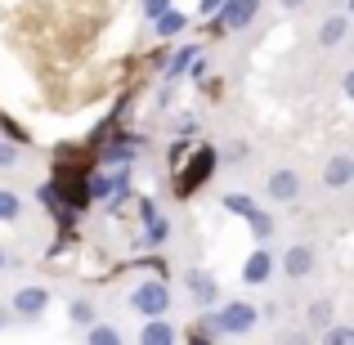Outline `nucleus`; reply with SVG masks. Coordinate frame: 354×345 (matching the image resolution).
Masks as SVG:
<instances>
[{
	"mask_svg": "<svg viewBox=\"0 0 354 345\" xmlns=\"http://www.w3.org/2000/svg\"><path fill=\"white\" fill-rule=\"evenodd\" d=\"M5 265H9V260H5V247H0V274H5Z\"/></svg>",
	"mask_w": 354,
	"mask_h": 345,
	"instance_id": "c85d7f7f",
	"label": "nucleus"
},
{
	"mask_svg": "<svg viewBox=\"0 0 354 345\" xmlns=\"http://www.w3.org/2000/svg\"><path fill=\"white\" fill-rule=\"evenodd\" d=\"M68 319H72V328H90V323H95V305H90V301H72Z\"/></svg>",
	"mask_w": 354,
	"mask_h": 345,
	"instance_id": "aec40b11",
	"label": "nucleus"
},
{
	"mask_svg": "<svg viewBox=\"0 0 354 345\" xmlns=\"http://www.w3.org/2000/svg\"><path fill=\"white\" fill-rule=\"evenodd\" d=\"M278 5H283V9H305L310 0H278Z\"/></svg>",
	"mask_w": 354,
	"mask_h": 345,
	"instance_id": "cd10ccee",
	"label": "nucleus"
},
{
	"mask_svg": "<svg viewBox=\"0 0 354 345\" xmlns=\"http://www.w3.org/2000/svg\"><path fill=\"white\" fill-rule=\"evenodd\" d=\"M346 5H350V9H354V0H346Z\"/></svg>",
	"mask_w": 354,
	"mask_h": 345,
	"instance_id": "c756f323",
	"label": "nucleus"
},
{
	"mask_svg": "<svg viewBox=\"0 0 354 345\" xmlns=\"http://www.w3.org/2000/svg\"><path fill=\"white\" fill-rule=\"evenodd\" d=\"M283 274L287 278H310L314 274V247H287V256H283Z\"/></svg>",
	"mask_w": 354,
	"mask_h": 345,
	"instance_id": "1a4fd4ad",
	"label": "nucleus"
},
{
	"mask_svg": "<svg viewBox=\"0 0 354 345\" xmlns=\"http://www.w3.org/2000/svg\"><path fill=\"white\" fill-rule=\"evenodd\" d=\"M144 225H148V242H166V220H144Z\"/></svg>",
	"mask_w": 354,
	"mask_h": 345,
	"instance_id": "b1692460",
	"label": "nucleus"
},
{
	"mask_svg": "<svg viewBox=\"0 0 354 345\" xmlns=\"http://www.w3.org/2000/svg\"><path fill=\"white\" fill-rule=\"evenodd\" d=\"M323 337H328L332 345H354V328H328Z\"/></svg>",
	"mask_w": 354,
	"mask_h": 345,
	"instance_id": "5701e85b",
	"label": "nucleus"
},
{
	"mask_svg": "<svg viewBox=\"0 0 354 345\" xmlns=\"http://www.w3.org/2000/svg\"><path fill=\"white\" fill-rule=\"evenodd\" d=\"M247 225H251V233H256V242H269V238H274V220H269L260 207L247 216Z\"/></svg>",
	"mask_w": 354,
	"mask_h": 345,
	"instance_id": "a211bd4d",
	"label": "nucleus"
},
{
	"mask_svg": "<svg viewBox=\"0 0 354 345\" xmlns=\"http://www.w3.org/2000/svg\"><path fill=\"white\" fill-rule=\"evenodd\" d=\"M0 323H5V314H0Z\"/></svg>",
	"mask_w": 354,
	"mask_h": 345,
	"instance_id": "7c9ffc66",
	"label": "nucleus"
},
{
	"mask_svg": "<svg viewBox=\"0 0 354 345\" xmlns=\"http://www.w3.org/2000/svg\"><path fill=\"white\" fill-rule=\"evenodd\" d=\"M269 198L274 202H296L301 198V175L296 171H274L269 175Z\"/></svg>",
	"mask_w": 354,
	"mask_h": 345,
	"instance_id": "9d476101",
	"label": "nucleus"
},
{
	"mask_svg": "<svg viewBox=\"0 0 354 345\" xmlns=\"http://www.w3.org/2000/svg\"><path fill=\"white\" fill-rule=\"evenodd\" d=\"M198 9H202V14H207V18H216V14H220V9H225V0H202V5H198Z\"/></svg>",
	"mask_w": 354,
	"mask_h": 345,
	"instance_id": "a878e982",
	"label": "nucleus"
},
{
	"mask_svg": "<svg viewBox=\"0 0 354 345\" xmlns=\"http://www.w3.org/2000/svg\"><path fill=\"white\" fill-rule=\"evenodd\" d=\"M14 162H18V144H0V171H9Z\"/></svg>",
	"mask_w": 354,
	"mask_h": 345,
	"instance_id": "393cba45",
	"label": "nucleus"
},
{
	"mask_svg": "<svg viewBox=\"0 0 354 345\" xmlns=\"http://www.w3.org/2000/svg\"><path fill=\"white\" fill-rule=\"evenodd\" d=\"M346 32H350V23H346V14H332V18H323V27H319V45H341L346 41Z\"/></svg>",
	"mask_w": 354,
	"mask_h": 345,
	"instance_id": "4468645a",
	"label": "nucleus"
},
{
	"mask_svg": "<svg viewBox=\"0 0 354 345\" xmlns=\"http://www.w3.org/2000/svg\"><path fill=\"white\" fill-rule=\"evenodd\" d=\"M90 345H121V332L108 323H90Z\"/></svg>",
	"mask_w": 354,
	"mask_h": 345,
	"instance_id": "412c9836",
	"label": "nucleus"
},
{
	"mask_svg": "<svg viewBox=\"0 0 354 345\" xmlns=\"http://www.w3.org/2000/svg\"><path fill=\"white\" fill-rule=\"evenodd\" d=\"M193 63H198V50H193V45H184V50L171 54V68H166V77H180V72H189Z\"/></svg>",
	"mask_w": 354,
	"mask_h": 345,
	"instance_id": "dca6fc26",
	"label": "nucleus"
},
{
	"mask_svg": "<svg viewBox=\"0 0 354 345\" xmlns=\"http://www.w3.org/2000/svg\"><path fill=\"white\" fill-rule=\"evenodd\" d=\"M153 32L171 41V36L189 32V14H184V9H166V14H162V18H157V23H153Z\"/></svg>",
	"mask_w": 354,
	"mask_h": 345,
	"instance_id": "ddd939ff",
	"label": "nucleus"
},
{
	"mask_svg": "<svg viewBox=\"0 0 354 345\" xmlns=\"http://www.w3.org/2000/svg\"><path fill=\"white\" fill-rule=\"evenodd\" d=\"M260 14V0H225V9L216 14V27L211 32H242V27L251 23V18Z\"/></svg>",
	"mask_w": 354,
	"mask_h": 345,
	"instance_id": "20e7f679",
	"label": "nucleus"
},
{
	"mask_svg": "<svg viewBox=\"0 0 354 345\" xmlns=\"http://www.w3.org/2000/svg\"><path fill=\"white\" fill-rule=\"evenodd\" d=\"M166 9H175L171 0H144V18H148V23H157V18H162Z\"/></svg>",
	"mask_w": 354,
	"mask_h": 345,
	"instance_id": "4be33fe9",
	"label": "nucleus"
},
{
	"mask_svg": "<svg viewBox=\"0 0 354 345\" xmlns=\"http://www.w3.org/2000/svg\"><path fill=\"white\" fill-rule=\"evenodd\" d=\"M184 283H189V296H193L198 305H216V301H220V283L207 274V269H193Z\"/></svg>",
	"mask_w": 354,
	"mask_h": 345,
	"instance_id": "6e6552de",
	"label": "nucleus"
},
{
	"mask_svg": "<svg viewBox=\"0 0 354 345\" xmlns=\"http://www.w3.org/2000/svg\"><path fill=\"white\" fill-rule=\"evenodd\" d=\"M323 184H328V189H346V184H354V157H332V162L323 166Z\"/></svg>",
	"mask_w": 354,
	"mask_h": 345,
	"instance_id": "f8f14e48",
	"label": "nucleus"
},
{
	"mask_svg": "<svg viewBox=\"0 0 354 345\" xmlns=\"http://www.w3.org/2000/svg\"><path fill=\"white\" fill-rule=\"evenodd\" d=\"M139 341H144V345H175V341H180V332L166 323V314H157V319H148L144 328H139Z\"/></svg>",
	"mask_w": 354,
	"mask_h": 345,
	"instance_id": "9b49d317",
	"label": "nucleus"
},
{
	"mask_svg": "<svg viewBox=\"0 0 354 345\" xmlns=\"http://www.w3.org/2000/svg\"><path fill=\"white\" fill-rule=\"evenodd\" d=\"M90 193H95V198H104L108 207H121V198L130 193V175H126V171H113V175H95V184H90Z\"/></svg>",
	"mask_w": 354,
	"mask_h": 345,
	"instance_id": "423d86ee",
	"label": "nucleus"
},
{
	"mask_svg": "<svg viewBox=\"0 0 354 345\" xmlns=\"http://www.w3.org/2000/svg\"><path fill=\"white\" fill-rule=\"evenodd\" d=\"M45 310H50V292H45L41 283H27V287H18V292H14V314L23 323H36Z\"/></svg>",
	"mask_w": 354,
	"mask_h": 345,
	"instance_id": "39448f33",
	"label": "nucleus"
},
{
	"mask_svg": "<svg viewBox=\"0 0 354 345\" xmlns=\"http://www.w3.org/2000/svg\"><path fill=\"white\" fill-rule=\"evenodd\" d=\"M310 328L314 332H328L332 328V301H314L310 305Z\"/></svg>",
	"mask_w": 354,
	"mask_h": 345,
	"instance_id": "6ab92c4d",
	"label": "nucleus"
},
{
	"mask_svg": "<svg viewBox=\"0 0 354 345\" xmlns=\"http://www.w3.org/2000/svg\"><path fill=\"white\" fill-rule=\"evenodd\" d=\"M207 319L216 323L220 337H247V332H256L260 314H256V305H247V301H229V305H220L216 314H207Z\"/></svg>",
	"mask_w": 354,
	"mask_h": 345,
	"instance_id": "f257e3e1",
	"label": "nucleus"
},
{
	"mask_svg": "<svg viewBox=\"0 0 354 345\" xmlns=\"http://www.w3.org/2000/svg\"><path fill=\"white\" fill-rule=\"evenodd\" d=\"M220 207H225V211H234V216H242V220H247L251 211H256V202H251L247 193H225V198H220Z\"/></svg>",
	"mask_w": 354,
	"mask_h": 345,
	"instance_id": "f3484780",
	"label": "nucleus"
},
{
	"mask_svg": "<svg viewBox=\"0 0 354 345\" xmlns=\"http://www.w3.org/2000/svg\"><path fill=\"white\" fill-rule=\"evenodd\" d=\"M269 274H274V256H269V247L260 242V247L247 256V265H242V283L260 287V283H269Z\"/></svg>",
	"mask_w": 354,
	"mask_h": 345,
	"instance_id": "0eeeda50",
	"label": "nucleus"
},
{
	"mask_svg": "<svg viewBox=\"0 0 354 345\" xmlns=\"http://www.w3.org/2000/svg\"><path fill=\"white\" fill-rule=\"evenodd\" d=\"M216 148H198V153L189 157V166H184L180 175H175V193H180V198H189V193H198L202 184L211 180V171H216Z\"/></svg>",
	"mask_w": 354,
	"mask_h": 345,
	"instance_id": "f03ea898",
	"label": "nucleus"
},
{
	"mask_svg": "<svg viewBox=\"0 0 354 345\" xmlns=\"http://www.w3.org/2000/svg\"><path fill=\"white\" fill-rule=\"evenodd\" d=\"M130 305H135L144 319H157V314L171 310V287H166L162 278H148V283H139L135 292H130Z\"/></svg>",
	"mask_w": 354,
	"mask_h": 345,
	"instance_id": "7ed1b4c3",
	"label": "nucleus"
},
{
	"mask_svg": "<svg viewBox=\"0 0 354 345\" xmlns=\"http://www.w3.org/2000/svg\"><path fill=\"white\" fill-rule=\"evenodd\" d=\"M23 216V198H18L14 189H0V225H9V220Z\"/></svg>",
	"mask_w": 354,
	"mask_h": 345,
	"instance_id": "2eb2a0df",
	"label": "nucleus"
},
{
	"mask_svg": "<svg viewBox=\"0 0 354 345\" xmlns=\"http://www.w3.org/2000/svg\"><path fill=\"white\" fill-rule=\"evenodd\" d=\"M341 90H346V99H350V104H354V68L346 72V81H341Z\"/></svg>",
	"mask_w": 354,
	"mask_h": 345,
	"instance_id": "bb28decb",
	"label": "nucleus"
}]
</instances>
